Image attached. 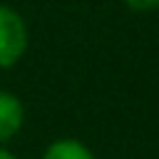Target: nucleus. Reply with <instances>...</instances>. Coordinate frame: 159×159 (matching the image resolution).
<instances>
[{"instance_id": "obj_1", "label": "nucleus", "mask_w": 159, "mask_h": 159, "mask_svg": "<svg viewBox=\"0 0 159 159\" xmlns=\"http://www.w3.org/2000/svg\"><path fill=\"white\" fill-rule=\"evenodd\" d=\"M30 47L27 20L12 5L0 2V70L15 67Z\"/></svg>"}, {"instance_id": "obj_2", "label": "nucleus", "mask_w": 159, "mask_h": 159, "mask_svg": "<svg viewBox=\"0 0 159 159\" xmlns=\"http://www.w3.org/2000/svg\"><path fill=\"white\" fill-rule=\"evenodd\" d=\"M22 124H25L22 99L10 89H0V144H7L10 139H15Z\"/></svg>"}, {"instance_id": "obj_3", "label": "nucleus", "mask_w": 159, "mask_h": 159, "mask_svg": "<svg viewBox=\"0 0 159 159\" xmlns=\"http://www.w3.org/2000/svg\"><path fill=\"white\" fill-rule=\"evenodd\" d=\"M42 159H97V157L84 142L72 139V137H62V139H55L45 147Z\"/></svg>"}, {"instance_id": "obj_4", "label": "nucleus", "mask_w": 159, "mask_h": 159, "mask_svg": "<svg viewBox=\"0 0 159 159\" xmlns=\"http://www.w3.org/2000/svg\"><path fill=\"white\" fill-rule=\"evenodd\" d=\"M124 5L134 12H152L159 10V0H124Z\"/></svg>"}, {"instance_id": "obj_5", "label": "nucleus", "mask_w": 159, "mask_h": 159, "mask_svg": "<svg viewBox=\"0 0 159 159\" xmlns=\"http://www.w3.org/2000/svg\"><path fill=\"white\" fill-rule=\"evenodd\" d=\"M0 159H20V157H17L15 152H10L5 144H0Z\"/></svg>"}]
</instances>
